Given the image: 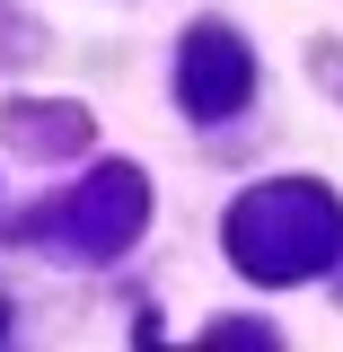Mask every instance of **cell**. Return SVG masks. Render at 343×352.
Here are the masks:
<instances>
[{"mask_svg": "<svg viewBox=\"0 0 343 352\" xmlns=\"http://www.w3.org/2000/svg\"><path fill=\"white\" fill-rule=\"evenodd\" d=\"M343 247V212L326 185H300V176H282V185H256L238 212H229V264L247 273V282H317Z\"/></svg>", "mask_w": 343, "mask_h": 352, "instance_id": "obj_1", "label": "cell"}, {"mask_svg": "<svg viewBox=\"0 0 343 352\" xmlns=\"http://www.w3.org/2000/svg\"><path fill=\"white\" fill-rule=\"evenodd\" d=\"M176 88H185L194 115H238L247 88H256V62H247V44L229 27H194L185 36V62H176Z\"/></svg>", "mask_w": 343, "mask_h": 352, "instance_id": "obj_2", "label": "cell"}, {"mask_svg": "<svg viewBox=\"0 0 343 352\" xmlns=\"http://www.w3.org/2000/svg\"><path fill=\"white\" fill-rule=\"evenodd\" d=\"M141 212H150V185L132 168H97L71 194V238H80V256H115L132 229H141Z\"/></svg>", "mask_w": 343, "mask_h": 352, "instance_id": "obj_3", "label": "cell"}, {"mask_svg": "<svg viewBox=\"0 0 343 352\" xmlns=\"http://www.w3.org/2000/svg\"><path fill=\"white\" fill-rule=\"evenodd\" d=\"M80 115H18V141H36V150H71V141H80Z\"/></svg>", "mask_w": 343, "mask_h": 352, "instance_id": "obj_4", "label": "cell"}, {"mask_svg": "<svg viewBox=\"0 0 343 352\" xmlns=\"http://www.w3.org/2000/svg\"><path fill=\"white\" fill-rule=\"evenodd\" d=\"M212 344H229V352H264V344H273V326H212Z\"/></svg>", "mask_w": 343, "mask_h": 352, "instance_id": "obj_5", "label": "cell"}, {"mask_svg": "<svg viewBox=\"0 0 343 352\" xmlns=\"http://www.w3.org/2000/svg\"><path fill=\"white\" fill-rule=\"evenodd\" d=\"M0 335H9V308H0Z\"/></svg>", "mask_w": 343, "mask_h": 352, "instance_id": "obj_6", "label": "cell"}]
</instances>
